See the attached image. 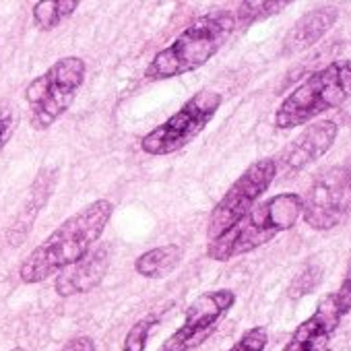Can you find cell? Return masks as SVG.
Listing matches in <instances>:
<instances>
[{
  "mask_svg": "<svg viewBox=\"0 0 351 351\" xmlns=\"http://www.w3.org/2000/svg\"><path fill=\"white\" fill-rule=\"evenodd\" d=\"M351 93V60H332L298 85L275 112V126H302L320 114L339 108Z\"/></svg>",
  "mask_w": 351,
  "mask_h": 351,
  "instance_id": "obj_4",
  "label": "cell"
},
{
  "mask_svg": "<svg viewBox=\"0 0 351 351\" xmlns=\"http://www.w3.org/2000/svg\"><path fill=\"white\" fill-rule=\"evenodd\" d=\"M267 343H269L267 328L265 326H252L228 351H265Z\"/></svg>",
  "mask_w": 351,
  "mask_h": 351,
  "instance_id": "obj_18",
  "label": "cell"
},
{
  "mask_svg": "<svg viewBox=\"0 0 351 351\" xmlns=\"http://www.w3.org/2000/svg\"><path fill=\"white\" fill-rule=\"evenodd\" d=\"M85 60L66 56L27 85L25 101L29 106V122L36 130L50 128L73 106L77 91L85 83Z\"/></svg>",
  "mask_w": 351,
  "mask_h": 351,
  "instance_id": "obj_5",
  "label": "cell"
},
{
  "mask_svg": "<svg viewBox=\"0 0 351 351\" xmlns=\"http://www.w3.org/2000/svg\"><path fill=\"white\" fill-rule=\"evenodd\" d=\"M236 304L232 289H213L201 293L184 314V322L176 328L157 351H193L201 347L219 326L221 318Z\"/></svg>",
  "mask_w": 351,
  "mask_h": 351,
  "instance_id": "obj_9",
  "label": "cell"
},
{
  "mask_svg": "<svg viewBox=\"0 0 351 351\" xmlns=\"http://www.w3.org/2000/svg\"><path fill=\"white\" fill-rule=\"evenodd\" d=\"M302 215V197L295 193H283L254 205L238 223H234L219 238L211 240L207 254L213 261H230L248 254L279 234L291 230Z\"/></svg>",
  "mask_w": 351,
  "mask_h": 351,
  "instance_id": "obj_3",
  "label": "cell"
},
{
  "mask_svg": "<svg viewBox=\"0 0 351 351\" xmlns=\"http://www.w3.org/2000/svg\"><path fill=\"white\" fill-rule=\"evenodd\" d=\"M337 19H339L337 7H318V9L306 13L291 27V32L285 36L283 54L289 56V54H298V52H304V50L312 48L335 25Z\"/></svg>",
  "mask_w": 351,
  "mask_h": 351,
  "instance_id": "obj_13",
  "label": "cell"
},
{
  "mask_svg": "<svg viewBox=\"0 0 351 351\" xmlns=\"http://www.w3.org/2000/svg\"><path fill=\"white\" fill-rule=\"evenodd\" d=\"M285 7H289L287 0H277V3H242L238 5V11H234V17L238 25H252L261 19L277 15Z\"/></svg>",
  "mask_w": 351,
  "mask_h": 351,
  "instance_id": "obj_16",
  "label": "cell"
},
{
  "mask_svg": "<svg viewBox=\"0 0 351 351\" xmlns=\"http://www.w3.org/2000/svg\"><path fill=\"white\" fill-rule=\"evenodd\" d=\"M60 351H95V343L91 337L87 335H79V337H73L71 341H66Z\"/></svg>",
  "mask_w": 351,
  "mask_h": 351,
  "instance_id": "obj_21",
  "label": "cell"
},
{
  "mask_svg": "<svg viewBox=\"0 0 351 351\" xmlns=\"http://www.w3.org/2000/svg\"><path fill=\"white\" fill-rule=\"evenodd\" d=\"M79 7V0H42L34 7V23L50 32L58 27L66 17H71Z\"/></svg>",
  "mask_w": 351,
  "mask_h": 351,
  "instance_id": "obj_15",
  "label": "cell"
},
{
  "mask_svg": "<svg viewBox=\"0 0 351 351\" xmlns=\"http://www.w3.org/2000/svg\"><path fill=\"white\" fill-rule=\"evenodd\" d=\"M339 126L332 120H320L310 124L281 155V163L287 171H300L308 163L320 159L335 143Z\"/></svg>",
  "mask_w": 351,
  "mask_h": 351,
  "instance_id": "obj_11",
  "label": "cell"
},
{
  "mask_svg": "<svg viewBox=\"0 0 351 351\" xmlns=\"http://www.w3.org/2000/svg\"><path fill=\"white\" fill-rule=\"evenodd\" d=\"M236 27L232 11L221 9L197 17L167 48L153 56L145 69V77L149 81H163L201 69L223 48Z\"/></svg>",
  "mask_w": 351,
  "mask_h": 351,
  "instance_id": "obj_2",
  "label": "cell"
},
{
  "mask_svg": "<svg viewBox=\"0 0 351 351\" xmlns=\"http://www.w3.org/2000/svg\"><path fill=\"white\" fill-rule=\"evenodd\" d=\"M275 176H277L275 159H258L240 176L209 215V223H207L209 242L219 238L223 232H228L256 205V201L273 184Z\"/></svg>",
  "mask_w": 351,
  "mask_h": 351,
  "instance_id": "obj_8",
  "label": "cell"
},
{
  "mask_svg": "<svg viewBox=\"0 0 351 351\" xmlns=\"http://www.w3.org/2000/svg\"><path fill=\"white\" fill-rule=\"evenodd\" d=\"M157 322H159L157 316H145V318L136 320L130 326V330L126 332V337H124L122 351H145L149 335H151V330H153V326Z\"/></svg>",
  "mask_w": 351,
  "mask_h": 351,
  "instance_id": "obj_17",
  "label": "cell"
},
{
  "mask_svg": "<svg viewBox=\"0 0 351 351\" xmlns=\"http://www.w3.org/2000/svg\"><path fill=\"white\" fill-rule=\"evenodd\" d=\"M332 300H335V306H337L341 316L351 312V263L347 265V271H345V277L341 281V287L332 293Z\"/></svg>",
  "mask_w": 351,
  "mask_h": 351,
  "instance_id": "obj_19",
  "label": "cell"
},
{
  "mask_svg": "<svg viewBox=\"0 0 351 351\" xmlns=\"http://www.w3.org/2000/svg\"><path fill=\"white\" fill-rule=\"evenodd\" d=\"M9 351H25L23 347H13V349H9Z\"/></svg>",
  "mask_w": 351,
  "mask_h": 351,
  "instance_id": "obj_22",
  "label": "cell"
},
{
  "mask_svg": "<svg viewBox=\"0 0 351 351\" xmlns=\"http://www.w3.org/2000/svg\"><path fill=\"white\" fill-rule=\"evenodd\" d=\"M351 213V161L320 171L302 199L304 221L318 232L343 223Z\"/></svg>",
  "mask_w": 351,
  "mask_h": 351,
  "instance_id": "obj_7",
  "label": "cell"
},
{
  "mask_svg": "<svg viewBox=\"0 0 351 351\" xmlns=\"http://www.w3.org/2000/svg\"><path fill=\"white\" fill-rule=\"evenodd\" d=\"M221 93L203 89L195 93L178 112L141 138V149L149 155H169L191 145L213 120L221 106Z\"/></svg>",
  "mask_w": 351,
  "mask_h": 351,
  "instance_id": "obj_6",
  "label": "cell"
},
{
  "mask_svg": "<svg viewBox=\"0 0 351 351\" xmlns=\"http://www.w3.org/2000/svg\"><path fill=\"white\" fill-rule=\"evenodd\" d=\"M110 265V246H99L91 250L87 256L77 261L58 273L54 281V289L62 298H71L77 293H87L97 287Z\"/></svg>",
  "mask_w": 351,
  "mask_h": 351,
  "instance_id": "obj_12",
  "label": "cell"
},
{
  "mask_svg": "<svg viewBox=\"0 0 351 351\" xmlns=\"http://www.w3.org/2000/svg\"><path fill=\"white\" fill-rule=\"evenodd\" d=\"M13 134V112L11 110H0V151L5 149Z\"/></svg>",
  "mask_w": 351,
  "mask_h": 351,
  "instance_id": "obj_20",
  "label": "cell"
},
{
  "mask_svg": "<svg viewBox=\"0 0 351 351\" xmlns=\"http://www.w3.org/2000/svg\"><path fill=\"white\" fill-rule=\"evenodd\" d=\"M182 256H184V250H182V246H178V244L159 246V248H153V250L143 252V254L134 261V271H136L141 277L159 279V277L169 275L176 267H178L180 261H182Z\"/></svg>",
  "mask_w": 351,
  "mask_h": 351,
  "instance_id": "obj_14",
  "label": "cell"
},
{
  "mask_svg": "<svg viewBox=\"0 0 351 351\" xmlns=\"http://www.w3.org/2000/svg\"><path fill=\"white\" fill-rule=\"evenodd\" d=\"M341 314L335 306L332 293L326 295L318 308L314 310V314L310 318H306L289 337V341L285 343L283 351H330L328 343L332 339V332L337 330L339 322H341Z\"/></svg>",
  "mask_w": 351,
  "mask_h": 351,
  "instance_id": "obj_10",
  "label": "cell"
},
{
  "mask_svg": "<svg viewBox=\"0 0 351 351\" xmlns=\"http://www.w3.org/2000/svg\"><path fill=\"white\" fill-rule=\"evenodd\" d=\"M112 211L114 205L106 199H99L62 221L42 244H38L25 256L19 267L21 281L42 283L87 256L93 244L101 238Z\"/></svg>",
  "mask_w": 351,
  "mask_h": 351,
  "instance_id": "obj_1",
  "label": "cell"
}]
</instances>
